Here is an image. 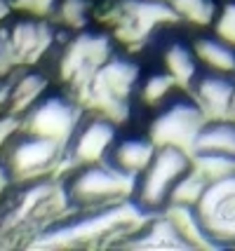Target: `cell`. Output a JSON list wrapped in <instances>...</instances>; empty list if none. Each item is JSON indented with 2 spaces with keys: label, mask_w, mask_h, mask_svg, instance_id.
Here are the masks:
<instances>
[{
  "label": "cell",
  "mask_w": 235,
  "mask_h": 251,
  "mask_svg": "<svg viewBox=\"0 0 235 251\" xmlns=\"http://www.w3.org/2000/svg\"><path fill=\"white\" fill-rule=\"evenodd\" d=\"M193 169H195V157L190 155L188 148L174 143L157 146L153 160L136 176L132 204L139 209L141 216L167 211V207H172V197L177 188L193 174Z\"/></svg>",
  "instance_id": "6da1fadb"
},
{
  "label": "cell",
  "mask_w": 235,
  "mask_h": 251,
  "mask_svg": "<svg viewBox=\"0 0 235 251\" xmlns=\"http://www.w3.org/2000/svg\"><path fill=\"white\" fill-rule=\"evenodd\" d=\"M141 77H144V68L136 59L115 52L90 77L80 97L97 110L111 115L113 120L123 122L134 106Z\"/></svg>",
  "instance_id": "7a4b0ae2"
},
{
  "label": "cell",
  "mask_w": 235,
  "mask_h": 251,
  "mask_svg": "<svg viewBox=\"0 0 235 251\" xmlns=\"http://www.w3.org/2000/svg\"><path fill=\"white\" fill-rule=\"evenodd\" d=\"M134 183L136 176L125 174L108 160H104L71 167L61 181V188L68 209H94L132 200Z\"/></svg>",
  "instance_id": "3957f363"
},
{
  "label": "cell",
  "mask_w": 235,
  "mask_h": 251,
  "mask_svg": "<svg viewBox=\"0 0 235 251\" xmlns=\"http://www.w3.org/2000/svg\"><path fill=\"white\" fill-rule=\"evenodd\" d=\"M188 214L205 242L235 247V169L209 176Z\"/></svg>",
  "instance_id": "277c9868"
},
{
  "label": "cell",
  "mask_w": 235,
  "mask_h": 251,
  "mask_svg": "<svg viewBox=\"0 0 235 251\" xmlns=\"http://www.w3.org/2000/svg\"><path fill=\"white\" fill-rule=\"evenodd\" d=\"M118 52L111 33L97 31V28H82L66 35V40L59 47L56 59V73L73 94H82L90 77L99 71V66Z\"/></svg>",
  "instance_id": "5b68a950"
},
{
  "label": "cell",
  "mask_w": 235,
  "mask_h": 251,
  "mask_svg": "<svg viewBox=\"0 0 235 251\" xmlns=\"http://www.w3.org/2000/svg\"><path fill=\"white\" fill-rule=\"evenodd\" d=\"M0 160L10 169L14 183L50 176L54 167L66 162V146L33 131L19 129L2 148Z\"/></svg>",
  "instance_id": "8992f818"
},
{
  "label": "cell",
  "mask_w": 235,
  "mask_h": 251,
  "mask_svg": "<svg viewBox=\"0 0 235 251\" xmlns=\"http://www.w3.org/2000/svg\"><path fill=\"white\" fill-rule=\"evenodd\" d=\"M207 118L209 115L198 103V99L190 94V89H179L174 97H169L162 106L153 110L148 134L157 146L174 143V146L190 148L195 134L207 122Z\"/></svg>",
  "instance_id": "52a82bcc"
},
{
  "label": "cell",
  "mask_w": 235,
  "mask_h": 251,
  "mask_svg": "<svg viewBox=\"0 0 235 251\" xmlns=\"http://www.w3.org/2000/svg\"><path fill=\"white\" fill-rule=\"evenodd\" d=\"M82 115H85V108L80 106V101L71 89L68 92L50 89L45 97L35 101L22 115V129L61 141L66 146L78 122L82 120Z\"/></svg>",
  "instance_id": "ba28073f"
},
{
  "label": "cell",
  "mask_w": 235,
  "mask_h": 251,
  "mask_svg": "<svg viewBox=\"0 0 235 251\" xmlns=\"http://www.w3.org/2000/svg\"><path fill=\"white\" fill-rule=\"evenodd\" d=\"M120 136V125L104 110H85L82 120L66 143V162L71 167L108 160Z\"/></svg>",
  "instance_id": "9c48e42d"
},
{
  "label": "cell",
  "mask_w": 235,
  "mask_h": 251,
  "mask_svg": "<svg viewBox=\"0 0 235 251\" xmlns=\"http://www.w3.org/2000/svg\"><path fill=\"white\" fill-rule=\"evenodd\" d=\"M10 31V45L19 68L22 66H40L50 52H54L61 38V26L56 22H50L47 17H33L26 14L7 24Z\"/></svg>",
  "instance_id": "30bf717a"
},
{
  "label": "cell",
  "mask_w": 235,
  "mask_h": 251,
  "mask_svg": "<svg viewBox=\"0 0 235 251\" xmlns=\"http://www.w3.org/2000/svg\"><path fill=\"white\" fill-rule=\"evenodd\" d=\"M177 22H179V17L167 2L120 0L115 5V33L125 43H144L160 26Z\"/></svg>",
  "instance_id": "8fae6325"
},
{
  "label": "cell",
  "mask_w": 235,
  "mask_h": 251,
  "mask_svg": "<svg viewBox=\"0 0 235 251\" xmlns=\"http://www.w3.org/2000/svg\"><path fill=\"white\" fill-rule=\"evenodd\" d=\"M188 151L202 162L235 167V118H207Z\"/></svg>",
  "instance_id": "7c38bea8"
},
{
  "label": "cell",
  "mask_w": 235,
  "mask_h": 251,
  "mask_svg": "<svg viewBox=\"0 0 235 251\" xmlns=\"http://www.w3.org/2000/svg\"><path fill=\"white\" fill-rule=\"evenodd\" d=\"M120 247L125 249H193L195 244L183 235L179 223L162 211V214L146 216L139 228L127 232L125 240H120Z\"/></svg>",
  "instance_id": "4fadbf2b"
},
{
  "label": "cell",
  "mask_w": 235,
  "mask_h": 251,
  "mask_svg": "<svg viewBox=\"0 0 235 251\" xmlns=\"http://www.w3.org/2000/svg\"><path fill=\"white\" fill-rule=\"evenodd\" d=\"M190 94L198 99L209 118H231L235 106V75L205 71L190 85Z\"/></svg>",
  "instance_id": "5bb4252c"
},
{
  "label": "cell",
  "mask_w": 235,
  "mask_h": 251,
  "mask_svg": "<svg viewBox=\"0 0 235 251\" xmlns=\"http://www.w3.org/2000/svg\"><path fill=\"white\" fill-rule=\"evenodd\" d=\"M160 61H162V68L183 89H190L195 77L202 73V64L198 59L195 47H193V40H186V38H179V35L167 38L160 45Z\"/></svg>",
  "instance_id": "9a60e30c"
},
{
  "label": "cell",
  "mask_w": 235,
  "mask_h": 251,
  "mask_svg": "<svg viewBox=\"0 0 235 251\" xmlns=\"http://www.w3.org/2000/svg\"><path fill=\"white\" fill-rule=\"evenodd\" d=\"M157 151V143L151 139V134H120L113 146L108 162L130 176H139L148 162L153 160Z\"/></svg>",
  "instance_id": "2e32d148"
},
{
  "label": "cell",
  "mask_w": 235,
  "mask_h": 251,
  "mask_svg": "<svg viewBox=\"0 0 235 251\" xmlns=\"http://www.w3.org/2000/svg\"><path fill=\"white\" fill-rule=\"evenodd\" d=\"M50 89H52V80L40 66H22V71H14V80H12L10 113L22 118Z\"/></svg>",
  "instance_id": "e0dca14e"
},
{
  "label": "cell",
  "mask_w": 235,
  "mask_h": 251,
  "mask_svg": "<svg viewBox=\"0 0 235 251\" xmlns=\"http://www.w3.org/2000/svg\"><path fill=\"white\" fill-rule=\"evenodd\" d=\"M193 47L205 71L235 75V43L226 40L216 31H205L193 38Z\"/></svg>",
  "instance_id": "ac0fdd59"
},
{
  "label": "cell",
  "mask_w": 235,
  "mask_h": 251,
  "mask_svg": "<svg viewBox=\"0 0 235 251\" xmlns=\"http://www.w3.org/2000/svg\"><path fill=\"white\" fill-rule=\"evenodd\" d=\"M179 89H183L169 75L167 71H151V73H144L141 82H139V94H136V101H141L146 108L156 110L157 106H162L169 97H174Z\"/></svg>",
  "instance_id": "d6986e66"
},
{
  "label": "cell",
  "mask_w": 235,
  "mask_h": 251,
  "mask_svg": "<svg viewBox=\"0 0 235 251\" xmlns=\"http://www.w3.org/2000/svg\"><path fill=\"white\" fill-rule=\"evenodd\" d=\"M172 10L177 12L179 22L193 24L200 28H212L219 17L216 0H172Z\"/></svg>",
  "instance_id": "ffe728a7"
},
{
  "label": "cell",
  "mask_w": 235,
  "mask_h": 251,
  "mask_svg": "<svg viewBox=\"0 0 235 251\" xmlns=\"http://www.w3.org/2000/svg\"><path fill=\"white\" fill-rule=\"evenodd\" d=\"M94 14V0H59L54 12V22L66 31L87 28Z\"/></svg>",
  "instance_id": "44dd1931"
},
{
  "label": "cell",
  "mask_w": 235,
  "mask_h": 251,
  "mask_svg": "<svg viewBox=\"0 0 235 251\" xmlns=\"http://www.w3.org/2000/svg\"><path fill=\"white\" fill-rule=\"evenodd\" d=\"M212 31L224 35L226 40L235 43V0H226L219 5V17L214 22Z\"/></svg>",
  "instance_id": "7402d4cb"
},
{
  "label": "cell",
  "mask_w": 235,
  "mask_h": 251,
  "mask_svg": "<svg viewBox=\"0 0 235 251\" xmlns=\"http://www.w3.org/2000/svg\"><path fill=\"white\" fill-rule=\"evenodd\" d=\"M17 68H19V64H17L14 52H12L10 31H7V22H5L0 24V77L12 75Z\"/></svg>",
  "instance_id": "603a6c76"
},
{
  "label": "cell",
  "mask_w": 235,
  "mask_h": 251,
  "mask_svg": "<svg viewBox=\"0 0 235 251\" xmlns=\"http://www.w3.org/2000/svg\"><path fill=\"white\" fill-rule=\"evenodd\" d=\"M14 10L24 14H33V17H54L59 0H12Z\"/></svg>",
  "instance_id": "cb8c5ba5"
},
{
  "label": "cell",
  "mask_w": 235,
  "mask_h": 251,
  "mask_svg": "<svg viewBox=\"0 0 235 251\" xmlns=\"http://www.w3.org/2000/svg\"><path fill=\"white\" fill-rule=\"evenodd\" d=\"M19 129H22V118L19 115H14V113H2L0 115V153Z\"/></svg>",
  "instance_id": "d4e9b609"
},
{
  "label": "cell",
  "mask_w": 235,
  "mask_h": 251,
  "mask_svg": "<svg viewBox=\"0 0 235 251\" xmlns=\"http://www.w3.org/2000/svg\"><path fill=\"white\" fill-rule=\"evenodd\" d=\"M12 80H14V73H12V75H5V77H0V115H2V113H10Z\"/></svg>",
  "instance_id": "484cf974"
},
{
  "label": "cell",
  "mask_w": 235,
  "mask_h": 251,
  "mask_svg": "<svg viewBox=\"0 0 235 251\" xmlns=\"http://www.w3.org/2000/svg\"><path fill=\"white\" fill-rule=\"evenodd\" d=\"M12 186H14V178H12L10 169L5 167V162L0 160V204H2V200L7 197V193H10Z\"/></svg>",
  "instance_id": "4316f807"
},
{
  "label": "cell",
  "mask_w": 235,
  "mask_h": 251,
  "mask_svg": "<svg viewBox=\"0 0 235 251\" xmlns=\"http://www.w3.org/2000/svg\"><path fill=\"white\" fill-rule=\"evenodd\" d=\"M12 10H14V5H12V0H0V24H5L10 19Z\"/></svg>",
  "instance_id": "83f0119b"
},
{
  "label": "cell",
  "mask_w": 235,
  "mask_h": 251,
  "mask_svg": "<svg viewBox=\"0 0 235 251\" xmlns=\"http://www.w3.org/2000/svg\"><path fill=\"white\" fill-rule=\"evenodd\" d=\"M157 2H167V5H172V0H157Z\"/></svg>",
  "instance_id": "f1b7e54d"
}]
</instances>
